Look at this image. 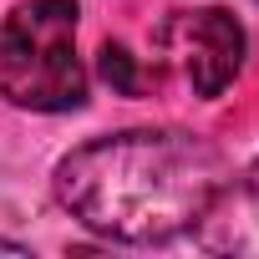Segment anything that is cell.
<instances>
[{
	"label": "cell",
	"instance_id": "obj_4",
	"mask_svg": "<svg viewBox=\"0 0 259 259\" xmlns=\"http://www.w3.org/2000/svg\"><path fill=\"white\" fill-rule=\"evenodd\" d=\"M198 244L213 249V254L259 259V158L219 188L213 208L198 219Z\"/></svg>",
	"mask_w": 259,
	"mask_h": 259
},
{
	"label": "cell",
	"instance_id": "obj_6",
	"mask_svg": "<svg viewBox=\"0 0 259 259\" xmlns=\"http://www.w3.org/2000/svg\"><path fill=\"white\" fill-rule=\"evenodd\" d=\"M0 254H21V259H31V249H26V244H11V239H0Z\"/></svg>",
	"mask_w": 259,
	"mask_h": 259
},
{
	"label": "cell",
	"instance_id": "obj_3",
	"mask_svg": "<svg viewBox=\"0 0 259 259\" xmlns=\"http://www.w3.org/2000/svg\"><path fill=\"white\" fill-rule=\"evenodd\" d=\"M244 51H249V36L234 11L188 6V11H168L158 21L153 46H148L153 61H143V66H148V76H163V81L183 87L188 97L213 102L244 71Z\"/></svg>",
	"mask_w": 259,
	"mask_h": 259
},
{
	"label": "cell",
	"instance_id": "obj_2",
	"mask_svg": "<svg viewBox=\"0 0 259 259\" xmlns=\"http://www.w3.org/2000/svg\"><path fill=\"white\" fill-rule=\"evenodd\" d=\"M0 92L26 112H76L87 66L76 56V0H21L0 26Z\"/></svg>",
	"mask_w": 259,
	"mask_h": 259
},
{
	"label": "cell",
	"instance_id": "obj_1",
	"mask_svg": "<svg viewBox=\"0 0 259 259\" xmlns=\"http://www.w3.org/2000/svg\"><path fill=\"white\" fill-rule=\"evenodd\" d=\"M229 168L213 143L178 127H127L56 163L61 208L112 244H168L213 208Z\"/></svg>",
	"mask_w": 259,
	"mask_h": 259
},
{
	"label": "cell",
	"instance_id": "obj_5",
	"mask_svg": "<svg viewBox=\"0 0 259 259\" xmlns=\"http://www.w3.org/2000/svg\"><path fill=\"white\" fill-rule=\"evenodd\" d=\"M102 81L112 87V92H122V97H138L143 87H148V66H143V56H133L127 46H102Z\"/></svg>",
	"mask_w": 259,
	"mask_h": 259
}]
</instances>
